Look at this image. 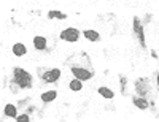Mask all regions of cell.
<instances>
[{
  "instance_id": "obj_1",
  "label": "cell",
  "mask_w": 159,
  "mask_h": 122,
  "mask_svg": "<svg viewBox=\"0 0 159 122\" xmlns=\"http://www.w3.org/2000/svg\"><path fill=\"white\" fill-rule=\"evenodd\" d=\"M13 83L16 84V87H19V89H30L32 86H34V78H32V75L27 72V70H24V68H21V67H16L15 70H13Z\"/></svg>"
},
{
  "instance_id": "obj_2",
  "label": "cell",
  "mask_w": 159,
  "mask_h": 122,
  "mask_svg": "<svg viewBox=\"0 0 159 122\" xmlns=\"http://www.w3.org/2000/svg\"><path fill=\"white\" fill-rule=\"evenodd\" d=\"M37 75L43 83L49 84V83L59 81L62 72H61V68H45V67H40V68H37Z\"/></svg>"
},
{
  "instance_id": "obj_3",
  "label": "cell",
  "mask_w": 159,
  "mask_h": 122,
  "mask_svg": "<svg viewBox=\"0 0 159 122\" xmlns=\"http://www.w3.org/2000/svg\"><path fill=\"white\" fill-rule=\"evenodd\" d=\"M72 75H73L75 79H78V81H81V83H83V81L92 79L94 72L89 70V68H84V67H81V65H73L72 67Z\"/></svg>"
},
{
  "instance_id": "obj_4",
  "label": "cell",
  "mask_w": 159,
  "mask_h": 122,
  "mask_svg": "<svg viewBox=\"0 0 159 122\" xmlns=\"http://www.w3.org/2000/svg\"><path fill=\"white\" fill-rule=\"evenodd\" d=\"M80 30L75 29V27H67V29H64L59 35L61 40H64V41H67V43H76L78 40H80Z\"/></svg>"
},
{
  "instance_id": "obj_5",
  "label": "cell",
  "mask_w": 159,
  "mask_h": 122,
  "mask_svg": "<svg viewBox=\"0 0 159 122\" xmlns=\"http://www.w3.org/2000/svg\"><path fill=\"white\" fill-rule=\"evenodd\" d=\"M151 90V86H150V81L147 78H139L135 81V92L139 94V97H147Z\"/></svg>"
},
{
  "instance_id": "obj_6",
  "label": "cell",
  "mask_w": 159,
  "mask_h": 122,
  "mask_svg": "<svg viewBox=\"0 0 159 122\" xmlns=\"http://www.w3.org/2000/svg\"><path fill=\"white\" fill-rule=\"evenodd\" d=\"M134 33L139 40V43L145 48V45H147V40H145V33H143V25L140 22L139 18H134Z\"/></svg>"
},
{
  "instance_id": "obj_7",
  "label": "cell",
  "mask_w": 159,
  "mask_h": 122,
  "mask_svg": "<svg viewBox=\"0 0 159 122\" xmlns=\"http://www.w3.org/2000/svg\"><path fill=\"white\" fill-rule=\"evenodd\" d=\"M34 48L37 51H45L48 48V40L46 37H42V35H37L34 37Z\"/></svg>"
},
{
  "instance_id": "obj_8",
  "label": "cell",
  "mask_w": 159,
  "mask_h": 122,
  "mask_svg": "<svg viewBox=\"0 0 159 122\" xmlns=\"http://www.w3.org/2000/svg\"><path fill=\"white\" fill-rule=\"evenodd\" d=\"M3 114H5L7 117L16 119V117L19 116V114H18V106H16V105H13V103L5 105V108H3Z\"/></svg>"
},
{
  "instance_id": "obj_9",
  "label": "cell",
  "mask_w": 159,
  "mask_h": 122,
  "mask_svg": "<svg viewBox=\"0 0 159 122\" xmlns=\"http://www.w3.org/2000/svg\"><path fill=\"white\" fill-rule=\"evenodd\" d=\"M11 51L16 57H24L25 54H27V46H25L24 43H15L13 48H11Z\"/></svg>"
},
{
  "instance_id": "obj_10",
  "label": "cell",
  "mask_w": 159,
  "mask_h": 122,
  "mask_svg": "<svg viewBox=\"0 0 159 122\" xmlns=\"http://www.w3.org/2000/svg\"><path fill=\"white\" fill-rule=\"evenodd\" d=\"M40 98H42L43 103H51V102H54V100L57 98V90H54V89L46 90V92H43L42 95H40Z\"/></svg>"
},
{
  "instance_id": "obj_11",
  "label": "cell",
  "mask_w": 159,
  "mask_h": 122,
  "mask_svg": "<svg viewBox=\"0 0 159 122\" xmlns=\"http://www.w3.org/2000/svg\"><path fill=\"white\" fill-rule=\"evenodd\" d=\"M81 35L88 40V41H92V43H96V41H99V40H100L99 32H97V30H92V29H86V30H83Z\"/></svg>"
},
{
  "instance_id": "obj_12",
  "label": "cell",
  "mask_w": 159,
  "mask_h": 122,
  "mask_svg": "<svg viewBox=\"0 0 159 122\" xmlns=\"http://www.w3.org/2000/svg\"><path fill=\"white\" fill-rule=\"evenodd\" d=\"M97 92H99V95H100V97L107 98V100H111V98L115 97V92H113L110 87H105V86L99 87V89H97Z\"/></svg>"
},
{
  "instance_id": "obj_13",
  "label": "cell",
  "mask_w": 159,
  "mask_h": 122,
  "mask_svg": "<svg viewBox=\"0 0 159 122\" xmlns=\"http://www.w3.org/2000/svg\"><path fill=\"white\" fill-rule=\"evenodd\" d=\"M132 103H134L139 110H147V108H148V102L145 98H142V97H139V95L132 97Z\"/></svg>"
},
{
  "instance_id": "obj_14",
  "label": "cell",
  "mask_w": 159,
  "mask_h": 122,
  "mask_svg": "<svg viewBox=\"0 0 159 122\" xmlns=\"http://www.w3.org/2000/svg\"><path fill=\"white\" fill-rule=\"evenodd\" d=\"M69 89H70L72 92H80V90L83 89V83L73 78V79L70 81V83H69Z\"/></svg>"
},
{
  "instance_id": "obj_15",
  "label": "cell",
  "mask_w": 159,
  "mask_h": 122,
  "mask_svg": "<svg viewBox=\"0 0 159 122\" xmlns=\"http://www.w3.org/2000/svg\"><path fill=\"white\" fill-rule=\"evenodd\" d=\"M48 18L49 19H65V18H67V15L62 13V11L54 10V11H48Z\"/></svg>"
},
{
  "instance_id": "obj_16",
  "label": "cell",
  "mask_w": 159,
  "mask_h": 122,
  "mask_svg": "<svg viewBox=\"0 0 159 122\" xmlns=\"http://www.w3.org/2000/svg\"><path fill=\"white\" fill-rule=\"evenodd\" d=\"M16 122H30V116L29 114H19L18 117H16Z\"/></svg>"
},
{
  "instance_id": "obj_17",
  "label": "cell",
  "mask_w": 159,
  "mask_h": 122,
  "mask_svg": "<svg viewBox=\"0 0 159 122\" xmlns=\"http://www.w3.org/2000/svg\"><path fill=\"white\" fill-rule=\"evenodd\" d=\"M156 83H157V87H159V73H157V76H156Z\"/></svg>"
}]
</instances>
